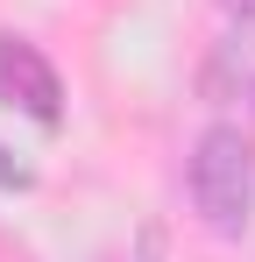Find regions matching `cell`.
Wrapping results in <instances>:
<instances>
[{"label":"cell","mask_w":255,"mask_h":262,"mask_svg":"<svg viewBox=\"0 0 255 262\" xmlns=\"http://www.w3.org/2000/svg\"><path fill=\"white\" fill-rule=\"evenodd\" d=\"M0 184H14V191H29V170H22V163H7V149H0Z\"/></svg>","instance_id":"cell-4"},{"label":"cell","mask_w":255,"mask_h":262,"mask_svg":"<svg viewBox=\"0 0 255 262\" xmlns=\"http://www.w3.org/2000/svg\"><path fill=\"white\" fill-rule=\"evenodd\" d=\"M0 99L22 106L42 128L64 121V78H57V64H50L29 36H0Z\"/></svg>","instance_id":"cell-2"},{"label":"cell","mask_w":255,"mask_h":262,"mask_svg":"<svg viewBox=\"0 0 255 262\" xmlns=\"http://www.w3.org/2000/svg\"><path fill=\"white\" fill-rule=\"evenodd\" d=\"M199 92H206L213 106L255 114V14H234V29L213 43L206 71H199Z\"/></svg>","instance_id":"cell-3"},{"label":"cell","mask_w":255,"mask_h":262,"mask_svg":"<svg viewBox=\"0 0 255 262\" xmlns=\"http://www.w3.org/2000/svg\"><path fill=\"white\" fill-rule=\"evenodd\" d=\"M184 191H192V213L206 220V234L241 241L248 220H255V142L234 128V121H213V128L192 142Z\"/></svg>","instance_id":"cell-1"},{"label":"cell","mask_w":255,"mask_h":262,"mask_svg":"<svg viewBox=\"0 0 255 262\" xmlns=\"http://www.w3.org/2000/svg\"><path fill=\"white\" fill-rule=\"evenodd\" d=\"M220 7H227V14H255V0H220Z\"/></svg>","instance_id":"cell-5"}]
</instances>
